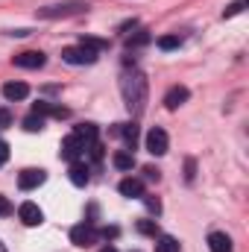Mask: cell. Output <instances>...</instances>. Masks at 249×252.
<instances>
[{"label":"cell","instance_id":"obj_1","mask_svg":"<svg viewBox=\"0 0 249 252\" xmlns=\"http://www.w3.org/2000/svg\"><path fill=\"white\" fill-rule=\"evenodd\" d=\"M121 94H124L126 109L138 118L147 109V76L141 70H126L121 79Z\"/></svg>","mask_w":249,"mask_h":252},{"label":"cell","instance_id":"obj_2","mask_svg":"<svg viewBox=\"0 0 249 252\" xmlns=\"http://www.w3.org/2000/svg\"><path fill=\"white\" fill-rule=\"evenodd\" d=\"M85 9H88V3H82V0H70V3H56V6H44V9H38V18H44V21H56V18L82 15Z\"/></svg>","mask_w":249,"mask_h":252},{"label":"cell","instance_id":"obj_3","mask_svg":"<svg viewBox=\"0 0 249 252\" xmlns=\"http://www.w3.org/2000/svg\"><path fill=\"white\" fill-rule=\"evenodd\" d=\"M97 56H100V53H94V50L85 47V44L64 47L62 50V62H67V64H94L97 62Z\"/></svg>","mask_w":249,"mask_h":252},{"label":"cell","instance_id":"obj_4","mask_svg":"<svg viewBox=\"0 0 249 252\" xmlns=\"http://www.w3.org/2000/svg\"><path fill=\"white\" fill-rule=\"evenodd\" d=\"M100 238H103V235H100V229H94L91 223H79V226H73V229H70V241H73L76 247H94Z\"/></svg>","mask_w":249,"mask_h":252},{"label":"cell","instance_id":"obj_5","mask_svg":"<svg viewBox=\"0 0 249 252\" xmlns=\"http://www.w3.org/2000/svg\"><path fill=\"white\" fill-rule=\"evenodd\" d=\"M167 132L161 129V126H153L150 129V135H147V150L153 153V156H164L167 153Z\"/></svg>","mask_w":249,"mask_h":252},{"label":"cell","instance_id":"obj_6","mask_svg":"<svg viewBox=\"0 0 249 252\" xmlns=\"http://www.w3.org/2000/svg\"><path fill=\"white\" fill-rule=\"evenodd\" d=\"M44 179H47L44 170L27 167V170H21V176H18V188L21 190H32V188H38V185H44Z\"/></svg>","mask_w":249,"mask_h":252},{"label":"cell","instance_id":"obj_7","mask_svg":"<svg viewBox=\"0 0 249 252\" xmlns=\"http://www.w3.org/2000/svg\"><path fill=\"white\" fill-rule=\"evenodd\" d=\"M44 62H47V56L41 50H27V53L15 56V64L24 67V70H38V67H44Z\"/></svg>","mask_w":249,"mask_h":252},{"label":"cell","instance_id":"obj_8","mask_svg":"<svg viewBox=\"0 0 249 252\" xmlns=\"http://www.w3.org/2000/svg\"><path fill=\"white\" fill-rule=\"evenodd\" d=\"M85 156V144L76 138V135H67L62 141V158L64 161H76V158H82Z\"/></svg>","mask_w":249,"mask_h":252},{"label":"cell","instance_id":"obj_9","mask_svg":"<svg viewBox=\"0 0 249 252\" xmlns=\"http://www.w3.org/2000/svg\"><path fill=\"white\" fill-rule=\"evenodd\" d=\"M18 217H21L24 226H41V220H44V214H41V208L35 202H24L18 208Z\"/></svg>","mask_w":249,"mask_h":252},{"label":"cell","instance_id":"obj_10","mask_svg":"<svg viewBox=\"0 0 249 252\" xmlns=\"http://www.w3.org/2000/svg\"><path fill=\"white\" fill-rule=\"evenodd\" d=\"M182 103H187V88L185 85H173V88L164 94V106H167L170 112H176Z\"/></svg>","mask_w":249,"mask_h":252},{"label":"cell","instance_id":"obj_11","mask_svg":"<svg viewBox=\"0 0 249 252\" xmlns=\"http://www.w3.org/2000/svg\"><path fill=\"white\" fill-rule=\"evenodd\" d=\"M3 97L12 100V103H15V100H27V97H30V85H27V82H6V85H3Z\"/></svg>","mask_w":249,"mask_h":252},{"label":"cell","instance_id":"obj_12","mask_svg":"<svg viewBox=\"0 0 249 252\" xmlns=\"http://www.w3.org/2000/svg\"><path fill=\"white\" fill-rule=\"evenodd\" d=\"M118 190H121L124 196H129V199H141V196H144V182L135 179V176H129V179H124V182L118 185Z\"/></svg>","mask_w":249,"mask_h":252},{"label":"cell","instance_id":"obj_13","mask_svg":"<svg viewBox=\"0 0 249 252\" xmlns=\"http://www.w3.org/2000/svg\"><path fill=\"white\" fill-rule=\"evenodd\" d=\"M208 250L211 252H232V238L223 232H211L208 235Z\"/></svg>","mask_w":249,"mask_h":252},{"label":"cell","instance_id":"obj_14","mask_svg":"<svg viewBox=\"0 0 249 252\" xmlns=\"http://www.w3.org/2000/svg\"><path fill=\"white\" fill-rule=\"evenodd\" d=\"M67 176H70V182H73L76 188H85V185H88V167H85V164H79V161H70Z\"/></svg>","mask_w":249,"mask_h":252},{"label":"cell","instance_id":"obj_15","mask_svg":"<svg viewBox=\"0 0 249 252\" xmlns=\"http://www.w3.org/2000/svg\"><path fill=\"white\" fill-rule=\"evenodd\" d=\"M115 132L124 138V144L129 147V150H135V144H138V126L135 124H124V126H118Z\"/></svg>","mask_w":249,"mask_h":252},{"label":"cell","instance_id":"obj_16","mask_svg":"<svg viewBox=\"0 0 249 252\" xmlns=\"http://www.w3.org/2000/svg\"><path fill=\"white\" fill-rule=\"evenodd\" d=\"M73 135L88 147V144H94V141H97V126H94V124H79L76 129H73Z\"/></svg>","mask_w":249,"mask_h":252},{"label":"cell","instance_id":"obj_17","mask_svg":"<svg viewBox=\"0 0 249 252\" xmlns=\"http://www.w3.org/2000/svg\"><path fill=\"white\" fill-rule=\"evenodd\" d=\"M150 41H153V35H150L147 30H141V32H135V35H129V38H126V47H129V50H135V47H147Z\"/></svg>","mask_w":249,"mask_h":252},{"label":"cell","instance_id":"obj_18","mask_svg":"<svg viewBox=\"0 0 249 252\" xmlns=\"http://www.w3.org/2000/svg\"><path fill=\"white\" fill-rule=\"evenodd\" d=\"M79 44L91 47L94 53H106V50H109V41H106V38H94V35H82V38H79Z\"/></svg>","mask_w":249,"mask_h":252},{"label":"cell","instance_id":"obj_19","mask_svg":"<svg viewBox=\"0 0 249 252\" xmlns=\"http://www.w3.org/2000/svg\"><path fill=\"white\" fill-rule=\"evenodd\" d=\"M112 161H115V167H118V170H132V167H135V158H132V153H129V150L115 153V158H112Z\"/></svg>","mask_w":249,"mask_h":252},{"label":"cell","instance_id":"obj_20","mask_svg":"<svg viewBox=\"0 0 249 252\" xmlns=\"http://www.w3.org/2000/svg\"><path fill=\"white\" fill-rule=\"evenodd\" d=\"M156 252H179V241L170 238V235H158V241H156Z\"/></svg>","mask_w":249,"mask_h":252},{"label":"cell","instance_id":"obj_21","mask_svg":"<svg viewBox=\"0 0 249 252\" xmlns=\"http://www.w3.org/2000/svg\"><path fill=\"white\" fill-rule=\"evenodd\" d=\"M24 129H27V132H41V129H44V118H41V115H30V118L24 121Z\"/></svg>","mask_w":249,"mask_h":252},{"label":"cell","instance_id":"obj_22","mask_svg":"<svg viewBox=\"0 0 249 252\" xmlns=\"http://www.w3.org/2000/svg\"><path fill=\"white\" fill-rule=\"evenodd\" d=\"M244 9H247V0H235V3H229V6H226L223 18H235V15H241Z\"/></svg>","mask_w":249,"mask_h":252},{"label":"cell","instance_id":"obj_23","mask_svg":"<svg viewBox=\"0 0 249 252\" xmlns=\"http://www.w3.org/2000/svg\"><path fill=\"white\" fill-rule=\"evenodd\" d=\"M179 44H182L179 35H161V38H158V47H161V50H176Z\"/></svg>","mask_w":249,"mask_h":252},{"label":"cell","instance_id":"obj_24","mask_svg":"<svg viewBox=\"0 0 249 252\" xmlns=\"http://www.w3.org/2000/svg\"><path fill=\"white\" fill-rule=\"evenodd\" d=\"M141 199H144V205H147L153 214H161V202H158V196H150V193H144Z\"/></svg>","mask_w":249,"mask_h":252},{"label":"cell","instance_id":"obj_25","mask_svg":"<svg viewBox=\"0 0 249 252\" xmlns=\"http://www.w3.org/2000/svg\"><path fill=\"white\" fill-rule=\"evenodd\" d=\"M138 232H144V235H153V238H158V226H156L153 220H141V223H138Z\"/></svg>","mask_w":249,"mask_h":252},{"label":"cell","instance_id":"obj_26","mask_svg":"<svg viewBox=\"0 0 249 252\" xmlns=\"http://www.w3.org/2000/svg\"><path fill=\"white\" fill-rule=\"evenodd\" d=\"M12 211H15V208H12V202H9V199L0 193V217H9Z\"/></svg>","mask_w":249,"mask_h":252},{"label":"cell","instance_id":"obj_27","mask_svg":"<svg viewBox=\"0 0 249 252\" xmlns=\"http://www.w3.org/2000/svg\"><path fill=\"white\" fill-rule=\"evenodd\" d=\"M193 176H196V164H193V158H187L185 161V179L193 182Z\"/></svg>","mask_w":249,"mask_h":252},{"label":"cell","instance_id":"obj_28","mask_svg":"<svg viewBox=\"0 0 249 252\" xmlns=\"http://www.w3.org/2000/svg\"><path fill=\"white\" fill-rule=\"evenodd\" d=\"M144 176H147L150 182H158V179H161V173H158L156 167H144Z\"/></svg>","mask_w":249,"mask_h":252},{"label":"cell","instance_id":"obj_29","mask_svg":"<svg viewBox=\"0 0 249 252\" xmlns=\"http://www.w3.org/2000/svg\"><path fill=\"white\" fill-rule=\"evenodd\" d=\"M6 161H9V144H6V141H0V167H3Z\"/></svg>","mask_w":249,"mask_h":252},{"label":"cell","instance_id":"obj_30","mask_svg":"<svg viewBox=\"0 0 249 252\" xmlns=\"http://www.w3.org/2000/svg\"><path fill=\"white\" fill-rule=\"evenodd\" d=\"M9 124H12V115H9L6 109H0V129H6Z\"/></svg>","mask_w":249,"mask_h":252},{"label":"cell","instance_id":"obj_31","mask_svg":"<svg viewBox=\"0 0 249 252\" xmlns=\"http://www.w3.org/2000/svg\"><path fill=\"white\" fill-rule=\"evenodd\" d=\"M100 252H118V250L115 247H106V250H100Z\"/></svg>","mask_w":249,"mask_h":252},{"label":"cell","instance_id":"obj_32","mask_svg":"<svg viewBox=\"0 0 249 252\" xmlns=\"http://www.w3.org/2000/svg\"><path fill=\"white\" fill-rule=\"evenodd\" d=\"M0 252H6V250H3V244H0Z\"/></svg>","mask_w":249,"mask_h":252}]
</instances>
